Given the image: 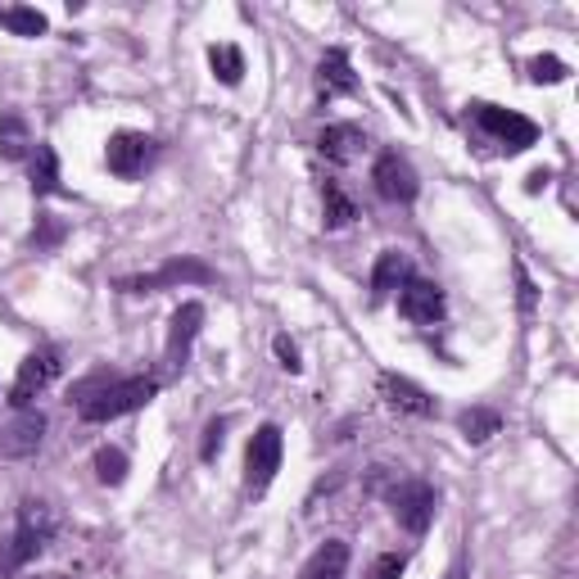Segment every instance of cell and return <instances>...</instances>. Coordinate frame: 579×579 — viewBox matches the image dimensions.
I'll return each mask as SVG.
<instances>
[{
	"label": "cell",
	"mask_w": 579,
	"mask_h": 579,
	"mask_svg": "<svg viewBox=\"0 0 579 579\" xmlns=\"http://www.w3.org/2000/svg\"><path fill=\"white\" fill-rule=\"evenodd\" d=\"M349 570V543L345 539H326L322 548L309 557V566H303L299 579H345Z\"/></svg>",
	"instance_id": "2e32d148"
},
{
	"label": "cell",
	"mask_w": 579,
	"mask_h": 579,
	"mask_svg": "<svg viewBox=\"0 0 579 579\" xmlns=\"http://www.w3.org/2000/svg\"><path fill=\"white\" fill-rule=\"evenodd\" d=\"M530 78L543 86V82H548V86H557V82H566L570 78V68L557 59V55H539V59H530Z\"/></svg>",
	"instance_id": "d4e9b609"
},
{
	"label": "cell",
	"mask_w": 579,
	"mask_h": 579,
	"mask_svg": "<svg viewBox=\"0 0 579 579\" xmlns=\"http://www.w3.org/2000/svg\"><path fill=\"white\" fill-rule=\"evenodd\" d=\"M390 507L407 534H426L435 521V489L426 480H398L390 489Z\"/></svg>",
	"instance_id": "52a82bcc"
},
{
	"label": "cell",
	"mask_w": 579,
	"mask_h": 579,
	"mask_svg": "<svg viewBox=\"0 0 579 579\" xmlns=\"http://www.w3.org/2000/svg\"><path fill=\"white\" fill-rule=\"evenodd\" d=\"M42 435H46V417L37 413V407H23V413L14 417V426L5 430V458H32L42 449Z\"/></svg>",
	"instance_id": "5bb4252c"
},
{
	"label": "cell",
	"mask_w": 579,
	"mask_h": 579,
	"mask_svg": "<svg viewBox=\"0 0 579 579\" xmlns=\"http://www.w3.org/2000/svg\"><path fill=\"white\" fill-rule=\"evenodd\" d=\"M32 131H27V123L19 118V114H5L0 118V159L5 163H19V159H27L32 154Z\"/></svg>",
	"instance_id": "d6986e66"
},
{
	"label": "cell",
	"mask_w": 579,
	"mask_h": 579,
	"mask_svg": "<svg viewBox=\"0 0 579 579\" xmlns=\"http://www.w3.org/2000/svg\"><path fill=\"white\" fill-rule=\"evenodd\" d=\"M403 570H407V553H385V557H377L367 579H398Z\"/></svg>",
	"instance_id": "484cf974"
},
{
	"label": "cell",
	"mask_w": 579,
	"mask_h": 579,
	"mask_svg": "<svg viewBox=\"0 0 579 579\" xmlns=\"http://www.w3.org/2000/svg\"><path fill=\"white\" fill-rule=\"evenodd\" d=\"M95 475H100V485H109V489H118L123 480H127V453L123 449H95Z\"/></svg>",
	"instance_id": "cb8c5ba5"
},
{
	"label": "cell",
	"mask_w": 579,
	"mask_h": 579,
	"mask_svg": "<svg viewBox=\"0 0 579 579\" xmlns=\"http://www.w3.org/2000/svg\"><path fill=\"white\" fill-rule=\"evenodd\" d=\"M407 277H413V263H407V254L385 250V254L377 258V267H371V294L385 299V294L403 290V281H407Z\"/></svg>",
	"instance_id": "ac0fdd59"
},
{
	"label": "cell",
	"mask_w": 579,
	"mask_h": 579,
	"mask_svg": "<svg viewBox=\"0 0 579 579\" xmlns=\"http://www.w3.org/2000/svg\"><path fill=\"white\" fill-rule=\"evenodd\" d=\"M159 159V141L146 131H114L109 136V146H105V163H109V173L123 177V182H136V177H146V167Z\"/></svg>",
	"instance_id": "5b68a950"
},
{
	"label": "cell",
	"mask_w": 579,
	"mask_h": 579,
	"mask_svg": "<svg viewBox=\"0 0 579 579\" xmlns=\"http://www.w3.org/2000/svg\"><path fill=\"white\" fill-rule=\"evenodd\" d=\"M186 281L209 286L218 277H213V267L199 263V258H173V263H163L159 271H150V277H123L118 290H127V294H159V290H173V286H186Z\"/></svg>",
	"instance_id": "8992f818"
},
{
	"label": "cell",
	"mask_w": 579,
	"mask_h": 579,
	"mask_svg": "<svg viewBox=\"0 0 579 579\" xmlns=\"http://www.w3.org/2000/svg\"><path fill=\"white\" fill-rule=\"evenodd\" d=\"M362 146H367V136H362L354 123H331V127L317 136V150H322L331 163H349Z\"/></svg>",
	"instance_id": "e0dca14e"
},
{
	"label": "cell",
	"mask_w": 579,
	"mask_h": 579,
	"mask_svg": "<svg viewBox=\"0 0 579 579\" xmlns=\"http://www.w3.org/2000/svg\"><path fill=\"white\" fill-rule=\"evenodd\" d=\"M59 349H37V354H27L23 358V367H19V377H14V385H10V407H32V398H37L55 377H59Z\"/></svg>",
	"instance_id": "ba28073f"
},
{
	"label": "cell",
	"mask_w": 579,
	"mask_h": 579,
	"mask_svg": "<svg viewBox=\"0 0 579 579\" xmlns=\"http://www.w3.org/2000/svg\"><path fill=\"white\" fill-rule=\"evenodd\" d=\"M0 27H10L14 37H46L50 23L42 10H32V5H5L0 10Z\"/></svg>",
	"instance_id": "44dd1931"
},
{
	"label": "cell",
	"mask_w": 579,
	"mask_h": 579,
	"mask_svg": "<svg viewBox=\"0 0 579 579\" xmlns=\"http://www.w3.org/2000/svg\"><path fill=\"white\" fill-rule=\"evenodd\" d=\"M543 182H548V173H530V182H525V186H530V190H543Z\"/></svg>",
	"instance_id": "f546056e"
},
{
	"label": "cell",
	"mask_w": 579,
	"mask_h": 579,
	"mask_svg": "<svg viewBox=\"0 0 579 579\" xmlns=\"http://www.w3.org/2000/svg\"><path fill=\"white\" fill-rule=\"evenodd\" d=\"M471 123L480 127V131L489 136V141H498L502 154H521V150H530V146L539 141V127H534L525 114H517V109L471 105Z\"/></svg>",
	"instance_id": "3957f363"
},
{
	"label": "cell",
	"mask_w": 579,
	"mask_h": 579,
	"mask_svg": "<svg viewBox=\"0 0 579 579\" xmlns=\"http://www.w3.org/2000/svg\"><path fill=\"white\" fill-rule=\"evenodd\" d=\"M281 458H286V439H281V426H258L250 449H245V489L254 498H263L271 489V480H277L281 471Z\"/></svg>",
	"instance_id": "277c9868"
},
{
	"label": "cell",
	"mask_w": 579,
	"mask_h": 579,
	"mask_svg": "<svg viewBox=\"0 0 579 579\" xmlns=\"http://www.w3.org/2000/svg\"><path fill=\"white\" fill-rule=\"evenodd\" d=\"M322 204H326V227H345V222L358 218L354 199L339 190V182H322Z\"/></svg>",
	"instance_id": "603a6c76"
},
{
	"label": "cell",
	"mask_w": 579,
	"mask_h": 579,
	"mask_svg": "<svg viewBox=\"0 0 579 579\" xmlns=\"http://www.w3.org/2000/svg\"><path fill=\"white\" fill-rule=\"evenodd\" d=\"M517 277H521V309L530 313V309H534V286H530V277H525L521 267H517Z\"/></svg>",
	"instance_id": "f1b7e54d"
},
{
	"label": "cell",
	"mask_w": 579,
	"mask_h": 579,
	"mask_svg": "<svg viewBox=\"0 0 579 579\" xmlns=\"http://www.w3.org/2000/svg\"><path fill=\"white\" fill-rule=\"evenodd\" d=\"M209 68H213V78L222 86H241V78H245V55H241V46H231V42L209 46Z\"/></svg>",
	"instance_id": "ffe728a7"
},
{
	"label": "cell",
	"mask_w": 579,
	"mask_h": 579,
	"mask_svg": "<svg viewBox=\"0 0 579 579\" xmlns=\"http://www.w3.org/2000/svg\"><path fill=\"white\" fill-rule=\"evenodd\" d=\"M498 426H502V417L494 413V407H466V413L458 417V430H462L466 444H485L489 435H498Z\"/></svg>",
	"instance_id": "7402d4cb"
},
{
	"label": "cell",
	"mask_w": 579,
	"mask_h": 579,
	"mask_svg": "<svg viewBox=\"0 0 579 579\" xmlns=\"http://www.w3.org/2000/svg\"><path fill=\"white\" fill-rule=\"evenodd\" d=\"M381 394H385L390 407H398V413H407V417H439V403L407 377H394V371L381 377Z\"/></svg>",
	"instance_id": "7c38bea8"
},
{
	"label": "cell",
	"mask_w": 579,
	"mask_h": 579,
	"mask_svg": "<svg viewBox=\"0 0 579 579\" xmlns=\"http://www.w3.org/2000/svg\"><path fill=\"white\" fill-rule=\"evenodd\" d=\"M159 394V381L154 377H91L73 390L78 398V417L91 421V426H105V421H118L136 407H146L150 398Z\"/></svg>",
	"instance_id": "6da1fadb"
},
{
	"label": "cell",
	"mask_w": 579,
	"mask_h": 579,
	"mask_svg": "<svg viewBox=\"0 0 579 579\" xmlns=\"http://www.w3.org/2000/svg\"><path fill=\"white\" fill-rule=\"evenodd\" d=\"M271 349H277V358H281V367L290 371V377H294V371L303 367V362H299V349L290 345V335H277V339H271Z\"/></svg>",
	"instance_id": "83f0119b"
},
{
	"label": "cell",
	"mask_w": 579,
	"mask_h": 579,
	"mask_svg": "<svg viewBox=\"0 0 579 579\" xmlns=\"http://www.w3.org/2000/svg\"><path fill=\"white\" fill-rule=\"evenodd\" d=\"M55 539V512L46 502H19V521L10 530V539H0V575L23 570L32 557L46 553V543Z\"/></svg>",
	"instance_id": "7a4b0ae2"
},
{
	"label": "cell",
	"mask_w": 579,
	"mask_h": 579,
	"mask_svg": "<svg viewBox=\"0 0 579 579\" xmlns=\"http://www.w3.org/2000/svg\"><path fill=\"white\" fill-rule=\"evenodd\" d=\"M27 177H32V195H37V199L63 195V186H59V159H55V150L46 141L32 146V154H27Z\"/></svg>",
	"instance_id": "9a60e30c"
},
{
	"label": "cell",
	"mask_w": 579,
	"mask_h": 579,
	"mask_svg": "<svg viewBox=\"0 0 579 579\" xmlns=\"http://www.w3.org/2000/svg\"><path fill=\"white\" fill-rule=\"evenodd\" d=\"M199 326H204V303L190 299V303H182V309L173 313V322H167V349H163L167 371H182V367H186Z\"/></svg>",
	"instance_id": "8fae6325"
},
{
	"label": "cell",
	"mask_w": 579,
	"mask_h": 579,
	"mask_svg": "<svg viewBox=\"0 0 579 579\" xmlns=\"http://www.w3.org/2000/svg\"><path fill=\"white\" fill-rule=\"evenodd\" d=\"M371 182H377V195L390 199V204H413L417 190H421V177H417V167L407 163L403 154H381L377 167H371Z\"/></svg>",
	"instance_id": "9c48e42d"
},
{
	"label": "cell",
	"mask_w": 579,
	"mask_h": 579,
	"mask_svg": "<svg viewBox=\"0 0 579 579\" xmlns=\"http://www.w3.org/2000/svg\"><path fill=\"white\" fill-rule=\"evenodd\" d=\"M222 435H227V421H209V426H204V444H199L204 462H213L222 453Z\"/></svg>",
	"instance_id": "4316f807"
},
{
	"label": "cell",
	"mask_w": 579,
	"mask_h": 579,
	"mask_svg": "<svg viewBox=\"0 0 579 579\" xmlns=\"http://www.w3.org/2000/svg\"><path fill=\"white\" fill-rule=\"evenodd\" d=\"M398 313L417 326H435L444 322V290L435 281H421V277H407L403 290H398Z\"/></svg>",
	"instance_id": "30bf717a"
},
{
	"label": "cell",
	"mask_w": 579,
	"mask_h": 579,
	"mask_svg": "<svg viewBox=\"0 0 579 579\" xmlns=\"http://www.w3.org/2000/svg\"><path fill=\"white\" fill-rule=\"evenodd\" d=\"M317 91H322L326 100H335V95H354V91H358V78H354L349 50L331 46V50L322 55V63H317Z\"/></svg>",
	"instance_id": "4fadbf2b"
}]
</instances>
